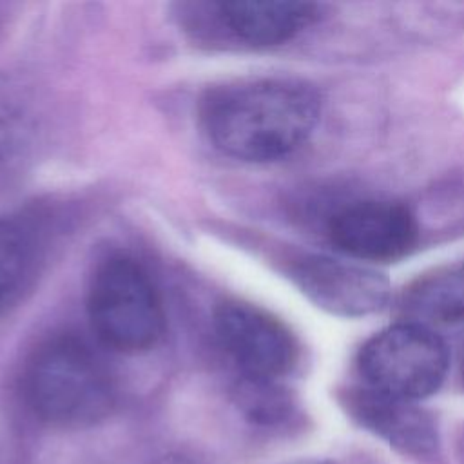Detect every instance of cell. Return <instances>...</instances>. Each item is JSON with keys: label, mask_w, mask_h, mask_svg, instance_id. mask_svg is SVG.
<instances>
[{"label": "cell", "mask_w": 464, "mask_h": 464, "mask_svg": "<svg viewBox=\"0 0 464 464\" xmlns=\"http://www.w3.org/2000/svg\"><path fill=\"white\" fill-rule=\"evenodd\" d=\"M321 116V96L306 82L259 78L227 83L207 94L201 123L223 154L274 161L297 150Z\"/></svg>", "instance_id": "obj_1"}, {"label": "cell", "mask_w": 464, "mask_h": 464, "mask_svg": "<svg viewBox=\"0 0 464 464\" xmlns=\"http://www.w3.org/2000/svg\"><path fill=\"white\" fill-rule=\"evenodd\" d=\"M24 393L31 410L58 428H89L111 415L116 386L92 348L74 335L53 337L27 361Z\"/></svg>", "instance_id": "obj_2"}, {"label": "cell", "mask_w": 464, "mask_h": 464, "mask_svg": "<svg viewBox=\"0 0 464 464\" xmlns=\"http://www.w3.org/2000/svg\"><path fill=\"white\" fill-rule=\"evenodd\" d=\"M87 312L98 339L114 352H147L165 332V310L154 283L140 263L125 256L109 257L98 266Z\"/></svg>", "instance_id": "obj_3"}, {"label": "cell", "mask_w": 464, "mask_h": 464, "mask_svg": "<svg viewBox=\"0 0 464 464\" xmlns=\"http://www.w3.org/2000/svg\"><path fill=\"white\" fill-rule=\"evenodd\" d=\"M446 343L415 323H399L370 337L359 350L362 386L381 395L417 402L435 393L448 372Z\"/></svg>", "instance_id": "obj_4"}, {"label": "cell", "mask_w": 464, "mask_h": 464, "mask_svg": "<svg viewBox=\"0 0 464 464\" xmlns=\"http://www.w3.org/2000/svg\"><path fill=\"white\" fill-rule=\"evenodd\" d=\"M214 328L243 379L277 382L297 362L294 334L263 308L239 301L223 303L214 314Z\"/></svg>", "instance_id": "obj_5"}, {"label": "cell", "mask_w": 464, "mask_h": 464, "mask_svg": "<svg viewBox=\"0 0 464 464\" xmlns=\"http://www.w3.org/2000/svg\"><path fill=\"white\" fill-rule=\"evenodd\" d=\"M330 241L364 261H395L413 250L419 237L408 207L388 199H364L337 210L328 221Z\"/></svg>", "instance_id": "obj_6"}, {"label": "cell", "mask_w": 464, "mask_h": 464, "mask_svg": "<svg viewBox=\"0 0 464 464\" xmlns=\"http://www.w3.org/2000/svg\"><path fill=\"white\" fill-rule=\"evenodd\" d=\"M348 413L390 448L417 462L440 459V435L435 419L417 402L399 401L364 386L343 395Z\"/></svg>", "instance_id": "obj_7"}, {"label": "cell", "mask_w": 464, "mask_h": 464, "mask_svg": "<svg viewBox=\"0 0 464 464\" xmlns=\"http://www.w3.org/2000/svg\"><path fill=\"white\" fill-rule=\"evenodd\" d=\"M297 279L310 299L344 317H359L382 308L390 294L388 281L379 272L330 257L303 261Z\"/></svg>", "instance_id": "obj_8"}, {"label": "cell", "mask_w": 464, "mask_h": 464, "mask_svg": "<svg viewBox=\"0 0 464 464\" xmlns=\"http://www.w3.org/2000/svg\"><path fill=\"white\" fill-rule=\"evenodd\" d=\"M223 25L241 42L256 47L292 40L319 16V5L295 0H234L218 4Z\"/></svg>", "instance_id": "obj_9"}, {"label": "cell", "mask_w": 464, "mask_h": 464, "mask_svg": "<svg viewBox=\"0 0 464 464\" xmlns=\"http://www.w3.org/2000/svg\"><path fill=\"white\" fill-rule=\"evenodd\" d=\"M399 310L426 328L464 321V263L433 268L411 281L401 299Z\"/></svg>", "instance_id": "obj_10"}, {"label": "cell", "mask_w": 464, "mask_h": 464, "mask_svg": "<svg viewBox=\"0 0 464 464\" xmlns=\"http://www.w3.org/2000/svg\"><path fill=\"white\" fill-rule=\"evenodd\" d=\"M33 265L29 232L14 219L0 218V303L14 295Z\"/></svg>", "instance_id": "obj_11"}, {"label": "cell", "mask_w": 464, "mask_h": 464, "mask_svg": "<svg viewBox=\"0 0 464 464\" xmlns=\"http://www.w3.org/2000/svg\"><path fill=\"white\" fill-rule=\"evenodd\" d=\"M237 404L245 417L261 426H277L290 419L294 406L290 395L274 381L243 379Z\"/></svg>", "instance_id": "obj_12"}, {"label": "cell", "mask_w": 464, "mask_h": 464, "mask_svg": "<svg viewBox=\"0 0 464 464\" xmlns=\"http://www.w3.org/2000/svg\"><path fill=\"white\" fill-rule=\"evenodd\" d=\"M14 121L16 114L13 107H9L4 96L0 94V150L11 147V140L14 136Z\"/></svg>", "instance_id": "obj_13"}, {"label": "cell", "mask_w": 464, "mask_h": 464, "mask_svg": "<svg viewBox=\"0 0 464 464\" xmlns=\"http://www.w3.org/2000/svg\"><path fill=\"white\" fill-rule=\"evenodd\" d=\"M285 464H337L330 459H317V457H304V459H295V460H290V462H285Z\"/></svg>", "instance_id": "obj_14"}, {"label": "cell", "mask_w": 464, "mask_h": 464, "mask_svg": "<svg viewBox=\"0 0 464 464\" xmlns=\"http://www.w3.org/2000/svg\"><path fill=\"white\" fill-rule=\"evenodd\" d=\"M455 453H457V460H459V464H464V430H462V431L459 433V437H457Z\"/></svg>", "instance_id": "obj_15"}, {"label": "cell", "mask_w": 464, "mask_h": 464, "mask_svg": "<svg viewBox=\"0 0 464 464\" xmlns=\"http://www.w3.org/2000/svg\"><path fill=\"white\" fill-rule=\"evenodd\" d=\"M156 464H192V462L187 460V459H179V457H169V459H163Z\"/></svg>", "instance_id": "obj_16"}, {"label": "cell", "mask_w": 464, "mask_h": 464, "mask_svg": "<svg viewBox=\"0 0 464 464\" xmlns=\"http://www.w3.org/2000/svg\"><path fill=\"white\" fill-rule=\"evenodd\" d=\"M462 382H464V357H462Z\"/></svg>", "instance_id": "obj_17"}]
</instances>
